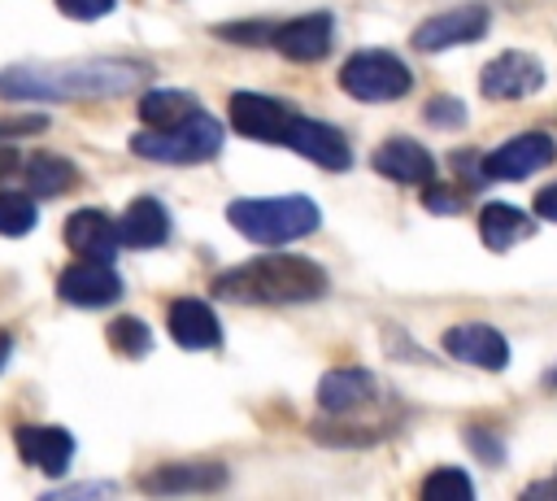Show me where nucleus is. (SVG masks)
I'll list each match as a JSON object with an SVG mask.
<instances>
[{
    "label": "nucleus",
    "instance_id": "15",
    "mask_svg": "<svg viewBox=\"0 0 557 501\" xmlns=\"http://www.w3.org/2000/svg\"><path fill=\"white\" fill-rule=\"evenodd\" d=\"M165 327L178 349H218L222 344V322H218L213 305L200 296H178L165 314Z\"/></svg>",
    "mask_w": 557,
    "mask_h": 501
},
{
    "label": "nucleus",
    "instance_id": "13",
    "mask_svg": "<svg viewBox=\"0 0 557 501\" xmlns=\"http://www.w3.org/2000/svg\"><path fill=\"white\" fill-rule=\"evenodd\" d=\"M13 444H17L22 462L44 471V475H65L74 462V436L65 427H52V423H22L13 431Z\"/></svg>",
    "mask_w": 557,
    "mask_h": 501
},
{
    "label": "nucleus",
    "instance_id": "33",
    "mask_svg": "<svg viewBox=\"0 0 557 501\" xmlns=\"http://www.w3.org/2000/svg\"><path fill=\"white\" fill-rule=\"evenodd\" d=\"M13 170H17V152L0 144V179H4V174H13Z\"/></svg>",
    "mask_w": 557,
    "mask_h": 501
},
{
    "label": "nucleus",
    "instance_id": "26",
    "mask_svg": "<svg viewBox=\"0 0 557 501\" xmlns=\"http://www.w3.org/2000/svg\"><path fill=\"white\" fill-rule=\"evenodd\" d=\"M109 349L117 357H144L152 349V331L144 318H113L109 322Z\"/></svg>",
    "mask_w": 557,
    "mask_h": 501
},
{
    "label": "nucleus",
    "instance_id": "1",
    "mask_svg": "<svg viewBox=\"0 0 557 501\" xmlns=\"http://www.w3.org/2000/svg\"><path fill=\"white\" fill-rule=\"evenodd\" d=\"M148 78V65L139 61H35V65H9L0 70V96L4 100H100L122 96Z\"/></svg>",
    "mask_w": 557,
    "mask_h": 501
},
{
    "label": "nucleus",
    "instance_id": "21",
    "mask_svg": "<svg viewBox=\"0 0 557 501\" xmlns=\"http://www.w3.org/2000/svg\"><path fill=\"white\" fill-rule=\"evenodd\" d=\"M535 231V222L518 209V205H505V200H492L479 209V240L492 248V253H509L513 244H522L527 235Z\"/></svg>",
    "mask_w": 557,
    "mask_h": 501
},
{
    "label": "nucleus",
    "instance_id": "24",
    "mask_svg": "<svg viewBox=\"0 0 557 501\" xmlns=\"http://www.w3.org/2000/svg\"><path fill=\"white\" fill-rule=\"evenodd\" d=\"M470 497H474V484L457 466H440L422 479V501H470Z\"/></svg>",
    "mask_w": 557,
    "mask_h": 501
},
{
    "label": "nucleus",
    "instance_id": "20",
    "mask_svg": "<svg viewBox=\"0 0 557 501\" xmlns=\"http://www.w3.org/2000/svg\"><path fill=\"white\" fill-rule=\"evenodd\" d=\"M122 227V244L126 248H161L170 240V213L157 196H139L126 205V213L117 218Z\"/></svg>",
    "mask_w": 557,
    "mask_h": 501
},
{
    "label": "nucleus",
    "instance_id": "14",
    "mask_svg": "<svg viewBox=\"0 0 557 501\" xmlns=\"http://www.w3.org/2000/svg\"><path fill=\"white\" fill-rule=\"evenodd\" d=\"M226 484V466L222 462H161L148 475H139V488L152 497H170V492H213Z\"/></svg>",
    "mask_w": 557,
    "mask_h": 501
},
{
    "label": "nucleus",
    "instance_id": "16",
    "mask_svg": "<svg viewBox=\"0 0 557 501\" xmlns=\"http://www.w3.org/2000/svg\"><path fill=\"white\" fill-rule=\"evenodd\" d=\"M287 148H296L305 161H313L322 170H348L352 166V148H348L344 131H335L331 122H318V118H300Z\"/></svg>",
    "mask_w": 557,
    "mask_h": 501
},
{
    "label": "nucleus",
    "instance_id": "5",
    "mask_svg": "<svg viewBox=\"0 0 557 501\" xmlns=\"http://www.w3.org/2000/svg\"><path fill=\"white\" fill-rule=\"evenodd\" d=\"M339 87H344L352 100L383 105V100H400V96L413 87V74H409V65H405L396 52L361 48V52H352V57L339 65Z\"/></svg>",
    "mask_w": 557,
    "mask_h": 501
},
{
    "label": "nucleus",
    "instance_id": "10",
    "mask_svg": "<svg viewBox=\"0 0 557 501\" xmlns=\"http://www.w3.org/2000/svg\"><path fill=\"white\" fill-rule=\"evenodd\" d=\"M57 296H61L65 305H78V309H104V305H113V301L122 296V279H117V270H113L109 261L83 257V261H74L70 270H61Z\"/></svg>",
    "mask_w": 557,
    "mask_h": 501
},
{
    "label": "nucleus",
    "instance_id": "29",
    "mask_svg": "<svg viewBox=\"0 0 557 501\" xmlns=\"http://www.w3.org/2000/svg\"><path fill=\"white\" fill-rule=\"evenodd\" d=\"M422 205L431 209V213H457L461 209V196H453L448 187H440L435 179L426 183V196H422Z\"/></svg>",
    "mask_w": 557,
    "mask_h": 501
},
{
    "label": "nucleus",
    "instance_id": "31",
    "mask_svg": "<svg viewBox=\"0 0 557 501\" xmlns=\"http://www.w3.org/2000/svg\"><path fill=\"white\" fill-rule=\"evenodd\" d=\"M48 118H0V139H17V135H30V131H44Z\"/></svg>",
    "mask_w": 557,
    "mask_h": 501
},
{
    "label": "nucleus",
    "instance_id": "19",
    "mask_svg": "<svg viewBox=\"0 0 557 501\" xmlns=\"http://www.w3.org/2000/svg\"><path fill=\"white\" fill-rule=\"evenodd\" d=\"M379 392V379L361 366H339V370H326L322 383H318V405L326 414H352L361 405H370Z\"/></svg>",
    "mask_w": 557,
    "mask_h": 501
},
{
    "label": "nucleus",
    "instance_id": "28",
    "mask_svg": "<svg viewBox=\"0 0 557 501\" xmlns=\"http://www.w3.org/2000/svg\"><path fill=\"white\" fill-rule=\"evenodd\" d=\"M113 4L117 0H57V9L65 17H74V22H100V17L113 13Z\"/></svg>",
    "mask_w": 557,
    "mask_h": 501
},
{
    "label": "nucleus",
    "instance_id": "17",
    "mask_svg": "<svg viewBox=\"0 0 557 501\" xmlns=\"http://www.w3.org/2000/svg\"><path fill=\"white\" fill-rule=\"evenodd\" d=\"M65 244L78 253V257H91V261H109L122 244V227L117 218H109L104 209H78L70 213L65 222Z\"/></svg>",
    "mask_w": 557,
    "mask_h": 501
},
{
    "label": "nucleus",
    "instance_id": "9",
    "mask_svg": "<svg viewBox=\"0 0 557 501\" xmlns=\"http://www.w3.org/2000/svg\"><path fill=\"white\" fill-rule=\"evenodd\" d=\"M553 161V139L544 135V131H527V135H513V139H505V144H496L492 152H483L479 157V166H483V179H527V174H535V170H544Z\"/></svg>",
    "mask_w": 557,
    "mask_h": 501
},
{
    "label": "nucleus",
    "instance_id": "4",
    "mask_svg": "<svg viewBox=\"0 0 557 501\" xmlns=\"http://www.w3.org/2000/svg\"><path fill=\"white\" fill-rule=\"evenodd\" d=\"M131 152L161 166H196L222 152V122L200 109L178 126H144L131 135Z\"/></svg>",
    "mask_w": 557,
    "mask_h": 501
},
{
    "label": "nucleus",
    "instance_id": "34",
    "mask_svg": "<svg viewBox=\"0 0 557 501\" xmlns=\"http://www.w3.org/2000/svg\"><path fill=\"white\" fill-rule=\"evenodd\" d=\"M9 353H13V335H9V331H0V370L9 366Z\"/></svg>",
    "mask_w": 557,
    "mask_h": 501
},
{
    "label": "nucleus",
    "instance_id": "11",
    "mask_svg": "<svg viewBox=\"0 0 557 501\" xmlns=\"http://www.w3.org/2000/svg\"><path fill=\"white\" fill-rule=\"evenodd\" d=\"M331 35H335V17L331 13H300L292 22H278L270 35V48L283 52L287 61H322L331 52Z\"/></svg>",
    "mask_w": 557,
    "mask_h": 501
},
{
    "label": "nucleus",
    "instance_id": "35",
    "mask_svg": "<svg viewBox=\"0 0 557 501\" xmlns=\"http://www.w3.org/2000/svg\"><path fill=\"white\" fill-rule=\"evenodd\" d=\"M553 388H557V370H553Z\"/></svg>",
    "mask_w": 557,
    "mask_h": 501
},
{
    "label": "nucleus",
    "instance_id": "32",
    "mask_svg": "<svg viewBox=\"0 0 557 501\" xmlns=\"http://www.w3.org/2000/svg\"><path fill=\"white\" fill-rule=\"evenodd\" d=\"M535 213H540L544 222H557V183H548V187L535 192Z\"/></svg>",
    "mask_w": 557,
    "mask_h": 501
},
{
    "label": "nucleus",
    "instance_id": "2",
    "mask_svg": "<svg viewBox=\"0 0 557 501\" xmlns=\"http://www.w3.org/2000/svg\"><path fill=\"white\" fill-rule=\"evenodd\" d=\"M326 288H331L326 270L300 253L252 257L213 279V296L235 305H300V301L326 296Z\"/></svg>",
    "mask_w": 557,
    "mask_h": 501
},
{
    "label": "nucleus",
    "instance_id": "12",
    "mask_svg": "<svg viewBox=\"0 0 557 501\" xmlns=\"http://www.w3.org/2000/svg\"><path fill=\"white\" fill-rule=\"evenodd\" d=\"M444 353L479 366V370H505L509 366V344L492 322H457L444 331Z\"/></svg>",
    "mask_w": 557,
    "mask_h": 501
},
{
    "label": "nucleus",
    "instance_id": "3",
    "mask_svg": "<svg viewBox=\"0 0 557 501\" xmlns=\"http://www.w3.org/2000/svg\"><path fill=\"white\" fill-rule=\"evenodd\" d=\"M226 222L252 244H292L322 227V209L309 196H248L226 205Z\"/></svg>",
    "mask_w": 557,
    "mask_h": 501
},
{
    "label": "nucleus",
    "instance_id": "30",
    "mask_svg": "<svg viewBox=\"0 0 557 501\" xmlns=\"http://www.w3.org/2000/svg\"><path fill=\"white\" fill-rule=\"evenodd\" d=\"M466 444H470V449H474L483 462H492V466L505 457V449H500V444H496V440H492L483 427H470V431H466Z\"/></svg>",
    "mask_w": 557,
    "mask_h": 501
},
{
    "label": "nucleus",
    "instance_id": "22",
    "mask_svg": "<svg viewBox=\"0 0 557 501\" xmlns=\"http://www.w3.org/2000/svg\"><path fill=\"white\" fill-rule=\"evenodd\" d=\"M78 166L74 161H65V157H57V152H35L30 161H26V187H30V196H61L65 187H78Z\"/></svg>",
    "mask_w": 557,
    "mask_h": 501
},
{
    "label": "nucleus",
    "instance_id": "8",
    "mask_svg": "<svg viewBox=\"0 0 557 501\" xmlns=\"http://www.w3.org/2000/svg\"><path fill=\"white\" fill-rule=\"evenodd\" d=\"M544 87V65L531 52H500L479 70V91L487 100H522Z\"/></svg>",
    "mask_w": 557,
    "mask_h": 501
},
{
    "label": "nucleus",
    "instance_id": "23",
    "mask_svg": "<svg viewBox=\"0 0 557 501\" xmlns=\"http://www.w3.org/2000/svg\"><path fill=\"white\" fill-rule=\"evenodd\" d=\"M200 113V100L191 91H174V87H157L139 100V118L144 126H178L187 118Z\"/></svg>",
    "mask_w": 557,
    "mask_h": 501
},
{
    "label": "nucleus",
    "instance_id": "27",
    "mask_svg": "<svg viewBox=\"0 0 557 501\" xmlns=\"http://www.w3.org/2000/svg\"><path fill=\"white\" fill-rule=\"evenodd\" d=\"M422 118H426L431 126H440V131H453V126L466 122V105H461L457 96H431L426 109H422Z\"/></svg>",
    "mask_w": 557,
    "mask_h": 501
},
{
    "label": "nucleus",
    "instance_id": "18",
    "mask_svg": "<svg viewBox=\"0 0 557 501\" xmlns=\"http://www.w3.org/2000/svg\"><path fill=\"white\" fill-rule=\"evenodd\" d=\"M374 170L392 183H431L435 179V157L418 139L396 135V139H383L374 148Z\"/></svg>",
    "mask_w": 557,
    "mask_h": 501
},
{
    "label": "nucleus",
    "instance_id": "7",
    "mask_svg": "<svg viewBox=\"0 0 557 501\" xmlns=\"http://www.w3.org/2000/svg\"><path fill=\"white\" fill-rule=\"evenodd\" d=\"M492 13L487 4H457V9H444V13H431L418 30H413V48L418 52H444V48H457V44H470L487 30Z\"/></svg>",
    "mask_w": 557,
    "mask_h": 501
},
{
    "label": "nucleus",
    "instance_id": "25",
    "mask_svg": "<svg viewBox=\"0 0 557 501\" xmlns=\"http://www.w3.org/2000/svg\"><path fill=\"white\" fill-rule=\"evenodd\" d=\"M39 209L30 192H0V235H26L35 231Z\"/></svg>",
    "mask_w": 557,
    "mask_h": 501
},
{
    "label": "nucleus",
    "instance_id": "6",
    "mask_svg": "<svg viewBox=\"0 0 557 501\" xmlns=\"http://www.w3.org/2000/svg\"><path fill=\"white\" fill-rule=\"evenodd\" d=\"M226 113H231V126L244 139H261V144H292V131L305 118L287 100H274V96H261V91H235Z\"/></svg>",
    "mask_w": 557,
    "mask_h": 501
}]
</instances>
